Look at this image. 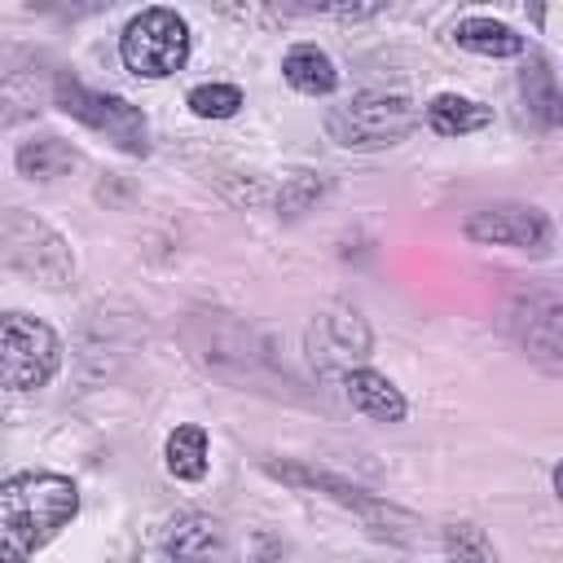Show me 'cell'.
<instances>
[{"mask_svg": "<svg viewBox=\"0 0 563 563\" xmlns=\"http://www.w3.org/2000/svg\"><path fill=\"white\" fill-rule=\"evenodd\" d=\"M13 119H18V110H13V101H9L4 92H0V128H9Z\"/></svg>", "mask_w": 563, "mask_h": 563, "instance_id": "18", "label": "cell"}, {"mask_svg": "<svg viewBox=\"0 0 563 563\" xmlns=\"http://www.w3.org/2000/svg\"><path fill=\"white\" fill-rule=\"evenodd\" d=\"M343 391H347L352 409H361L374 422H400L405 418V396L374 369H347L343 374Z\"/></svg>", "mask_w": 563, "mask_h": 563, "instance_id": "9", "label": "cell"}, {"mask_svg": "<svg viewBox=\"0 0 563 563\" xmlns=\"http://www.w3.org/2000/svg\"><path fill=\"white\" fill-rule=\"evenodd\" d=\"M559 321H563V308H559L554 295H528V303L515 308L519 339L528 343V352H532L545 369H559V352H563Z\"/></svg>", "mask_w": 563, "mask_h": 563, "instance_id": "7", "label": "cell"}, {"mask_svg": "<svg viewBox=\"0 0 563 563\" xmlns=\"http://www.w3.org/2000/svg\"><path fill=\"white\" fill-rule=\"evenodd\" d=\"M493 110L471 101V97H457V92H440L431 106H427V123L440 132V136H466V132H479L488 128Z\"/></svg>", "mask_w": 563, "mask_h": 563, "instance_id": "11", "label": "cell"}, {"mask_svg": "<svg viewBox=\"0 0 563 563\" xmlns=\"http://www.w3.org/2000/svg\"><path fill=\"white\" fill-rule=\"evenodd\" d=\"M282 70H286L290 88H299V92H308V97H325V92H334V84H339L334 62H330L317 44H295V48L286 53Z\"/></svg>", "mask_w": 563, "mask_h": 563, "instance_id": "10", "label": "cell"}, {"mask_svg": "<svg viewBox=\"0 0 563 563\" xmlns=\"http://www.w3.org/2000/svg\"><path fill=\"white\" fill-rule=\"evenodd\" d=\"M167 563H220L224 559V532L211 515H180L163 537Z\"/></svg>", "mask_w": 563, "mask_h": 563, "instance_id": "8", "label": "cell"}, {"mask_svg": "<svg viewBox=\"0 0 563 563\" xmlns=\"http://www.w3.org/2000/svg\"><path fill=\"white\" fill-rule=\"evenodd\" d=\"M75 167V150L62 136H35L18 150V172L31 180H57Z\"/></svg>", "mask_w": 563, "mask_h": 563, "instance_id": "13", "label": "cell"}, {"mask_svg": "<svg viewBox=\"0 0 563 563\" xmlns=\"http://www.w3.org/2000/svg\"><path fill=\"white\" fill-rule=\"evenodd\" d=\"M57 106L70 119L88 123L92 132H106L128 154H145L150 150V123H145V114L132 101L114 97V92H92V88H84L75 79H57Z\"/></svg>", "mask_w": 563, "mask_h": 563, "instance_id": "5", "label": "cell"}, {"mask_svg": "<svg viewBox=\"0 0 563 563\" xmlns=\"http://www.w3.org/2000/svg\"><path fill=\"white\" fill-rule=\"evenodd\" d=\"M79 510L66 475H13L0 484V563H26Z\"/></svg>", "mask_w": 563, "mask_h": 563, "instance_id": "1", "label": "cell"}, {"mask_svg": "<svg viewBox=\"0 0 563 563\" xmlns=\"http://www.w3.org/2000/svg\"><path fill=\"white\" fill-rule=\"evenodd\" d=\"M62 347L57 334L26 312L0 317V387L9 391H35L57 374Z\"/></svg>", "mask_w": 563, "mask_h": 563, "instance_id": "4", "label": "cell"}, {"mask_svg": "<svg viewBox=\"0 0 563 563\" xmlns=\"http://www.w3.org/2000/svg\"><path fill=\"white\" fill-rule=\"evenodd\" d=\"M119 53L132 75L141 79H167L189 57V26L176 9H141L119 40Z\"/></svg>", "mask_w": 563, "mask_h": 563, "instance_id": "3", "label": "cell"}, {"mask_svg": "<svg viewBox=\"0 0 563 563\" xmlns=\"http://www.w3.org/2000/svg\"><path fill=\"white\" fill-rule=\"evenodd\" d=\"M189 110L202 119H229L242 110V92L233 84H202L189 92Z\"/></svg>", "mask_w": 563, "mask_h": 563, "instance_id": "15", "label": "cell"}, {"mask_svg": "<svg viewBox=\"0 0 563 563\" xmlns=\"http://www.w3.org/2000/svg\"><path fill=\"white\" fill-rule=\"evenodd\" d=\"M449 563H497V554L488 550V541L475 528H453L449 532Z\"/></svg>", "mask_w": 563, "mask_h": 563, "instance_id": "17", "label": "cell"}, {"mask_svg": "<svg viewBox=\"0 0 563 563\" xmlns=\"http://www.w3.org/2000/svg\"><path fill=\"white\" fill-rule=\"evenodd\" d=\"M466 238L488 242V246H515V251L545 255L554 242V229H550L545 211H537V207H484L466 220Z\"/></svg>", "mask_w": 563, "mask_h": 563, "instance_id": "6", "label": "cell"}, {"mask_svg": "<svg viewBox=\"0 0 563 563\" xmlns=\"http://www.w3.org/2000/svg\"><path fill=\"white\" fill-rule=\"evenodd\" d=\"M167 471L176 479H202L207 475V431L185 422L167 435Z\"/></svg>", "mask_w": 563, "mask_h": 563, "instance_id": "14", "label": "cell"}, {"mask_svg": "<svg viewBox=\"0 0 563 563\" xmlns=\"http://www.w3.org/2000/svg\"><path fill=\"white\" fill-rule=\"evenodd\" d=\"M418 110L400 92H356L352 101L334 106L325 119V132L347 150H378L396 145L413 132Z\"/></svg>", "mask_w": 563, "mask_h": 563, "instance_id": "2", "label": "cell"}, {"mask_svg": "<svg viewBox=\"0 0 563 563\" xmlns=\"http://www.w3.org/2000/svg\"><path fill=\"white\" fill-rule=\"evenodd\" d=\"M523 97L545 123L559 119V92H554V75L545 70V62H532V70H523Z\"/></svg>", "mask_w": 563, "mask_h": 563, "instance_id": "16", "label": "cell"}, {"mask_svg": "<svg viewBox=\"0 0 563 563\" xmlns=\"http://www.w3.org/2000/svg\"><path fill=\"white\" fill-rule=\"evenodd\" d=\"M457 44L471 48V53H484V57H515L523 53V35L506 22H493V18H466L457 22Z\"/></svg>", "mask_w": 563, "mask_h": 563, "instance_id": "12", "label": "cell"}]
</instances>
